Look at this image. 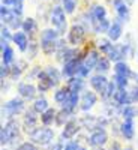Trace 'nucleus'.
I'll list each match as a JSON object with an SVG mask.
<instances>
[{
    "label": "nucleus",
    "mask_w": 138,
    "mask_h": 150,
    "mask_svg": "<svg viewBox=\"0 0 138 150\" xmlns=\"http://www.w3.org/2000/svg\"><path fill=\"white\" fill-rule=\"evenodd\" d=\"M134 81H135V83L138 84V72H137V77H135V80H134Z\"/></svg>",
    "instance_id": "56"
},
{
    "label": "nucleus",
    "mask_w": 138,
    "mask_h": 150,
    "mask_svg": "<svg viewBox=\"0 0 138 150\" xmlns=\"http://www.w3.org/2000/svg\"><path fill=\"white\" fill-rule=\"evenodd\" d=\"M129 95L132 99V104H138V84L135 83V86H132L129 89Z\"/></svg>",
    "instance_id": "50"
},
{
    "label": "nucleus",
    "mask_w": 138,
    "mask_h": 150,
    "mask_svg": "<svg viewBox=\"0 0 138 150\" xmlns=\"http://www.w3.org/2000/svg\"><path fill=\"white\" fill-rule=\"evenodd\" d=\"M111 21L108 18H102V20H93L92 21V32L95 35H107V32L110 30Z\"/></svg>",
    "instance_id": "24"
},
{
    "label": "nucleus",
    "mask_w": 138,
    "mask_h": 150,
    "mask_svg": "<svg viewBox=\"0 0 138 150\" xmlns=\"http://www.w3.org/2000/svg\"><path fill=\"white\" fill-rule=\"evenodd\" d=\"M57 53V41H41V54L47 59L56 56Z\"/></svg>",
    "instance_id": "28"
},
{
    "label": "nucleus",
    "mask_w": 138,
    "mask_h": 150,
    "mask_svg": "<svg viewBox=\"0 0 138 150\" xmlns=\"http://www.w3.org/2000/svg\"><path fill=\"white\" fill-rule=\"evenodd\" d=\"M17 93L18 96H21L24 101H35L38 98V86H35L33 83L30 81H21L17 84Z\"/></svg>",
    "instance_id": "10"
},
{
    "label": "nucleus",
    "mask_w": 138,
    "mask_h": 150,
    "mask_svg": "<svg viewBox=\"0 0 138 150\" xmlns=\"http://www.w3.org/2000/svg\"><path fill=\"white\" fill-rule=\"evenodd\" d=\"M83 131V126L78 119H71L65 126L62 129V134H60V138L65 140V141H69V140H74L75 137H77L80 132Z\"/></svg>",
    "instance_id": "11"
},
{
    "label": "nucleus",
    "mask_w": 138,
    "mask_h": 150,
    "mask_svg": "<svg viewBox=\"0 0 138 150\" xmlns=\"http://www.w3.org/2000/svg\"><path fill=\"white\" fill-rule=\"evenodd\" d=\"M123 150H134V149H132V147L129 146V147H123Z\"/></svg>",
    "instance_id": "55"
},
{
    "label": "nucleus",
    "mask_w": 138,
    "mask_h": 150,
    "mask_svg": "<svg viewBox=\"0 0 138 150\" xmlns=\"http://www.w3.org/2000/svg\"><path fill=\"white\" fill-rule=\"evenodd\" d=\"M99 96L95 90H84L81 92L80 96V110L83 112H89L98 102H99Z\"/></svg>",
    "instance_id": "12"
},
{
    "label": "nucleus",
    "mask_w": 138,
    "mask_h": 150,
    "mask_svg": "<svg viewBox=\"0 0 138 150\" xmlns=\"http://www.w3.org/2000/svg\"><path fill=\"white\" fill-rule=\"evenodd\" d=\"M108 143H110V135H108L105 128L96 129V131H93L87 135V144L90 147L101 149V147H105Z\"/></svg>",
    "instance_id": "7"
},
{
    "label": "nucleus",
    "mask_w": 138,
    "mask_h": 150,
    "mask_svg": "<svg viewBox=\"0 0 138 150\" xmlns=\"http://www.w3.org/2000/svg\"><path fill=\"white\" fill-rule=\"evenodd\" d=\"M137 149H138V138H137Z\"/></svg>",
    "instance_id": "58"
},
{
    "label": "nucleus",
    "mask_w": 138,
    "mask_h": 150,
    "mask_svg": "<svg viewBox=\"0 0 138 150\" xmlns=\"http://www.w3.org/2000/svg\"><path fill=\"white\" fill-rule=\"evenodd\" d=\"M137 57H138V56H137Z\"/></svg>",
    "instance_id": "60"
},
{
    "label": "nucleus",
    "mask_w": 138,
    "mask_h": 150,
    "mask_svg": "<svg viewBox=\"0 0 138 150\" xmlns=\"http://www.w3.org/2000/svg\"><path fill=\"white\" fill-rule=\"evenodd\" d=\"M11 8H12V11H14L15 15L23 17V12H24V3H23V0H15L14 5H12Z\"/></svg>",
    "instance_id": "47"
},
{
    "label": "nucleus",
    "mask_w": 138,
    "mask_h": 150,
    "mask_svg": "<svg viewBox=\"0 0 138 150\" xmlns=\"http://www.w3.org/2000/svg\"><path fill=\"white\" fill-rule=\"evenodd\" d=\"M81 54H84V50L81 47H68L65 50H62V51H57L54 57L60 65H63V63H66V62L78 57Z\"/></svg>",
    "instance_id": "13"
},
{
    "label": "nucleus",
    "mask_w": 138,
    "mask_h": 150,
    "mask_svg": "<svg viewBox=\"0 0 138 150\" xmlns=\"http://www.w3.org/2000/svg\"><path fill=\"white\" fill-rule=\"evenodd\" d=\"M27 138L38 146L47 147V146H51L56 141V132L53 128L39 125V126H36L30 132H27Z\"/></svg>",
    "instance_id": "1"
},
{
    "label": "nucleus",
    "mask_w": 138,
    "mask_h": 150,
    "mask_svg": "<svg viewBox=\"0 0 138 150\" xmlns=\"http://www.w3.org/2000/svg\"><path fill=\"white\" fill-rule=\"evenodd\" d=\"M117 84L114 83V80H110V83H108V87H107V92H105V96L102 98V101L105 102V101H111L113 99V96H114V93L117 92Z\"/></svg>",
    "instance_id": "42"
},
{
    "label": "nucleus",
    "mask_w": 138,
    "mask_h": 150,
    "mask_svg": "<svg viewBox=\"0 0 138 150\" xmlns=\"http://www.w3.org/2000/svg\"><path fill=\"white\" fill-rule=\"evenodd\" d=\"M125 2H126V3L129 5V6H132V5H134V3L137 2V0H125Z\"/></svg>",
    "instance_id": "54"
},
{
    "label": "nucleus",
    "mask_w": 138,
    "mask_h": 150,
    "mask_svg": "<svg viewBox=\"0 0 138 150\" xmlns=\"http://www.w3.org/2000/svg\"><path fill=\"white\" fill-rule=\"evenodd\" d=\"M120 117L122 120H135L138 117V107H135L134 104L123 107L120 110Z\"/></svg>",
    "instance_id": "31"
},
{
    "label": "nucleus",
    "mask_w": 138,
    "mask_h": 150,
    "mask_svg": "<svg viewBox=\"0 0 138 150\" xmlns=\"http://www.w3.org/2000/svg\"><path fill=\"white\" fill-rule=\"evenodd\" d=\"M116 11V17L119 18V20H122L123 23H128L129 20H131V9H129V5L125 2V3H122L119 8H116L114 9Z\"/></svg>",
    "instance_id": "35"
},
{
    "label": "nucleus",
    "mask_w": 138,
    "mask_h": 150,
    "mask_svg": "<svg viewBox=\"0 0 138 150\" xmlns=\"http://www.w3.org/2000/svg\"><path fill=\"white\" fill-rule=\"evenodd\" d=\"M80 96H81V93H72V92H71L69 99L65 102L63 108H68L69 111H72L74 114H75V112L80 110Z\"/></svg>",
    "instance_id": "32"
},
{
    "label": "nucleus",
    "mask_w": 138,
    "mask_h": 150,
    "mask_svg": "<svg viewBox=\"0 0 138 150\" xmlns=\"http://www.w3.org/2000/svg\"><path fill=\"white\" fill-rule=\"evenodd\" d=\"M36 86H38V90L39 93H48L50 90L54 89V84L51 81V78L48 77V74L42 69L38 75V80H36Z\"/></svg>",
    "instance_id": "17"
},
{
    "label": "nucleus",
    "mask_w": 138,
    "mask_h": 150,
    "mask_svg": "<svg viewBox=\"0 0 138 150\" xmlns=\"http://www.w3.org/2000/svg\"><path fill=\"white\" fill-rule=\"evenodd\" d=\"M44 71L48 74V77L51 78V81L54 84V89H56V87H59V86H62V80H65L63 75H62V69L56 68L54 65H47L44 68Z\"/></svg>",
    "instance_id": "23"
},
{
    "label": "nucleus",
    "mask_w": 138,
    "mask_h": 150,
    "mask_svg": "<svg viewBox=\"0 0 138 150\" xmlns=\"http://www.w3.org/2000/svg\"><path fill=\"white\" fill-rule=\"evenodd\" d=\"M26 102L21 96H15L9 99V101L3 102L2 105V116L8 120V119H14L17 116H21L24 111H26Z\"/></svg>",
    "instance_id": "3"
},
{
    "label": "nucleus",
    "mask_w": 138,
    "mask_h": 150,
    "mask_svg": "<svg viewBox=\"0 0 138 150\" xmlns=\"http://www.w3.org/2000/svg\"><path fill=\"white\" fill-rule=\"evenodd\" d=\"M14 2H15V0H2V5H5V6H12V5H14Z\"/></svg>",
    "instance_id": "53"
},
{
    "label": "nucleus",
    "mask_w": 138,
    "mask_h": 150,
    "mask_svg": "<svg viewBox=\"0 0 138 150\" xmlns=\"http://www.w3.org/2000/svg\"><path fill=\"white\" fill-rule=\"evenodd\" d=\"M87 35H89V32L81 24L74 23L66 33V39H68L71 47H83L87 42Z\"/></svg>",
    "instance_id": "5"
},
{
    "label": "nucleus",
    "mask_w": 138,
    "mask_h": 150,
    "mask_svg": "<svg viewBox=\"0 0 138 150\" xmlns=\"http://www.w3.org/2000/svg\"><path fill=\"white\" fill-rule=\"evenodd\" d=\"M15 17V14H14V11H12V8H9V6H5V5H2L0 6V20H2V23L3 24H9V21Z\"/></svg>",
    "instance_id": "39"
},
{
    "label": "nucleus",
    "mask_w": 138,
    "mask_h": 150,
    "mask_svg": "<svg viewBox=\"0 0 138 150\" xmlns=\"http://www.w3.org/2000/svg\"><path fill=\"white\" fill-rule=\"evenodd\" d=\"M111 80H114V83L117 84L119 89H129V78L128 77H125V75H119V74H114L113 75V78Z\"/></svg>",
    "instance_id": "41"
},
{
    "label": "nucleus",
    "mask_w": 138,
    "mask_h": 150,
    "mask_svg": "<svg viewBox=\"0 0 138 150\" xmlns=\"http://www.w3.org/2000/svg\"><path fill=\"white\" fill-rule=\"evenodd\" d=\"M72 116H74V112L72 111H69L68 108H63V107H60V110H57V114H56V122H54V125L56 126H59V128H63L65 125L72 119Z\"/></svg>",
    "instance_id": "27"
},
{
    "label": "nucleus",
    "mask_w": 138,
    "mask_h": 150,
    "mask_svg": "<svg viewBox=\"0 0 138 150\" xmlns=\"http://www.w3.org/2000/svg\"><path fill=\"white\" fill-rule=\"evenodd\" d=\"M32 108L38 112V114H42L45 110L50 108V104H48V101H47V98H44V96H38L35 101H32Z\"/></svg>",
    "instance_id": "36"
},
{
    "label": "nucleus",
    "mask_w": 138,
    "mask_h": 150,
    "mask_svg": "<svg viewBox=\"0 0 138 150\" xmlns=\"http://www.w3.org/2000/svg\"><path fill=\"white\" fill-rule=\"evenodd\" d=\"M111 63H113V62L108 59V56L101 54L98 65H96V68H95V72H98V74H104V75H105L107 72H110V69H111Z\"/></svg>",
    "instance_id": "34"
},
{
    "label": "nucleus",
    "mask_w": 138,
    "mask_h": 150,
    "mask_svg": "<svg viewBox=\"0 0 138 150\" xmlns=\"http://www.w3.org/2000/svg\"><path fill=\"white\" fill-rule=\"evenodd\" d=\"M2 63L3 65H12L15 63V53H14V48L11 45L6 47L5 50H2Z\"/></svg>",
    "instance_id": "38"
},
{
    "label": "nucleus",
    "mask_w": 138,
    "mask_h": 150,
    "mask_svg": "<svg viewBox=\"0 0 138 150\" xmlns=\"http://www.w3.org/2000/svg\"><path fill=\"white\" fill-rule=\"evenodd\" d=\"M111 3H113V8H119L122 3H125V0H111Z\"/></svg>",
    "instance_id": "52"
},
{
    "label": "nucleus",
    "mask_w": 138,
    "mask_h": 150,
    "mask_svg": "<svg viewBox=\"0 0 138 150\" xmlns=\"http://www.w3.org/2000/svg\"><path fill=\"white\" fill-rule=\"evenodd\" d=\"M59 38H60V33L53 26L41 30V33H39V41H57Z\"/></svg>",
    "instance_id": "33"
},
{
    "label": "nucleus",
    "mask_w": 138,
    "mask_h": 150,
    "mask_svg": "<svg viewBox=\"0 0 138 150\" xmlns=\"http://www.w3.org/2000/svg\"><path fill=\"white\" fill-rule=\"evenodd\" d=\"M24 74H26V69L21 68V66L17 63V60H15V63L11 65V75H9V80L14 81V83H17L21 77H24Z\"/></svg>",
    "instance_id": "37"
},
{
    "label": "nucleus",
    "mask_w": 138,
    "mask_h": 150,
    "mask_svg": "<svg viewBox=\"0 0 138 150\" xmlns=\"http://www.w3.org/2000/svg\"><path fill=\"white\" fill-rule=\"evenodd\" d=\"M17 150H41V146L35 144V143L30 141V140H26V141H23V143L17 147Z\"/></svg>",
    "instance_id": "44"
},
{
    "label": "nucleus",
    "mask_w": 138,
    "mask_h": 150,
    "mask_svg": "<svg viewBox=\"0 0 138 150\" xmlns=\"http://www.w3.org/2000/svg\"><path fill=\"white\" fill-rule=\"evenodd\" d=\"M12 44H14L21 53H26L27 48H29V44H30V38L26 32L23 30H17L14 32V38H12Z\"/></svg>",
    "instance_id": "16"
},
{
    "label": "nucleus",
    "mask_w": 138,
    "mask_h": 150,
    "mask_svg": "<svg viewBox=\"0 0 138 150\" xmlns=\"http://www.w3.org/2000/svg\"><path fill=\"white\" fill-rule=\"evenodd\" d=\"M9 75H11V66L2 63V68H0V80H9Z\"/></svg>",
    "instance_id": "49"
},
{
    "label": "nucleus",
    "mask_w": 138,
    "mask_h": 150,
    "mask_svg": "<svg viewBox=\"0 0 138 150\" xmlns=\"http://www.w3.org/2000/svg\"><path fill=\"white\" fill-rule=\"evenodd\" d=\"M83 59H84V54H81V56L75 57V59H72V60H69V62L62 65V75H63L65 80L78 75V72L83 66Z\"/></svg>",
    "instance_id": "9"
},
{
    "label": "nucleus",
    "mask_w": 138,
    "mask_h": 150,
    "mask_svg": "<svg viewBox=\"0 0 138 150\" xmlns=\"http://www.w3.org/2000/svg\"><path fill=\"white\" fill-rule=\"evenodd\" d=\"M12 38H14V33L12 30L6 26V24H2V33H0V39H5L8 42H12Z\"/></svg>",
    "instance_id": "45"
},
{
    "label": "nucleus",
    "mask_w": 138,
    "mask_h": 150,
    "mask_svg": "<svg viewBox=\"0 0 138 150\" xmlns=\"http://www.w3.org/2000/svg\"><path fill=\"white\" fill-rule=\"evenodd\" d=\"M56 114H57V110L53 107L45 110L41 114V125H44V126H53L56 122Z\"/></svg>",
    "instance_id": "29"
},
{
    "label": "nucleus",
    "mask_w": 138,
    "mask_h": 150,
    "mask_svg": "<svg viewBox=\"0 0 138 150\" xmlns=\"http://www.w3.org/2000/svg\"><path fill=\"white\" fill-rule=\"evenodd\" d=\"M69 95H71V90L66 87V84L63 86H59V87H56L54 89V93H53V101H54V104H57L59 107H63L65 105V102L69 99Z\"/></svg>",
    "instance_id": "22"
},
{
    "label": "nucleus",
    "mask_w": 138,
    "mask_h": 150,
    "mask_svg": "<svg viewBox=\"0 0 138 150\" xmlns=\"http://www.w3.org/2000/svg\"><path fill=\"white\" fill-rule=\"evenodd\" d=\"M2 150H9V149H5V147H3V149H2Z\"/></svg>",
    "instance_id": "59"
},
{
    "label": "nucleus",
    "mask_w": 138,
    "mask_h": 150,
    "mask_svg": "<svg viewBox=\"0 0 138 150\" xmlns=\"http://www.w3.org/2000/svg\"><path fill=\"white\" fill-rule=\"evenodd\" d=\"M23 32H26L29 35L30 39H38L39 38V24L38 21L33 18V17H27L23 20V27H21Z\"/></svg>",
    "instance_id": "15"
},
{
    "label": "nucleus",
    "mask_w": 138,
    "mask_h": 150,
    "mask_svg": "<svg viewBox=\"0 0 138 150\" xmlns=\"http://www.w3.org/2000/svg\"><path fill=\"white\" fill-rule=\"evenodd\" d=\"M113 71H114V74L125 75V77H128L129 80H135V77H137V72L132 71V68L129 66V63H128L126 60L116 62V63L113 65Z\"/></svg>",
    "instance_id": "18"
},
{
    "label": "nucleus",
    "mask_w": 138,
    "mask_h": 150,
    "mask_svg": "<svg viewBox=\"0 0 138 150\" xmlns=\"http://www.w3.org/2000/svg\"><path fill=\"white\" fill-rule=\"evenodd\" d=\"M81 150H89V149H86V147H81Z\"/></svg>",
    "instance_id": "57"
},
{
    "label": "nucleus",
    "mask_w": 138,
    "mask_h": 150,
    "mask_svg": "<svg viewBox=\"0 0 138 150\" xmlns=\"http://www.w3.org/2000/svg\"><path fill=\"white\" fill-rule=\"evenodd\" d=\"M44 68L41 65H35L32 68L27 69V72L24 74V80L26 81H32V80H38V75H39V72L42 71Z\"/></svg>",
    "instance_id": "40"
},
{
    "label": "nucleus",
    "mask_w": 138,
    "mask_h": 150,
    "mask_svg": "<svg viewBox=\"0 0 138 150\" xmlns=\"http://www.w3.org/2000/svg\"><path fill=\"white\" fill-rule=\"evenodd\" d=\"M24 54H26V59L29 62L36 60V57L41 54V41H39V38H38V39H30L29 48H27V51Z\"/></svg>",
    "instance_id": "26"
},
{
    "label": "nucleus",
    "mask_w": 138,
    "mask_h": 150,
    "mask_svg": "<svg viewBox=\"0 0 138 150\" xmlns=\"http://www.w3.org/2000/svg\"><path fill=\"white\" fill-rule=\"evenodd\" d=\"M89 14L92 17V21L93 20H102V18H107V8L104 5H99V3H95L90 6L89 9Z\"/></svg>",
    "instance_id": "30"
},
{
    "label": "nucleus",
    "mask_w": 138,
    "mask_h": 150,
    "mask_svg": "<svg viewBox=\"0 0 138 150\" xmlns=\"http://www.w3.org/2000/svg\"><path fill=\"white\" fill-rule=\"evenodd\" d=\"M39 123H41V114H38L32 107L27 108L21 114V125H23V129L26 134L30 132L32 129H35L36 126H39Z\"/></svg>",
    "instance_id": "6"
},
{
    "label": "nucleus",
    "mask_w": 138,
    "mask_h": 150,
    "mask_svg": "<svg viewBox=\"0 0 138 150\" xmlns=\"http://www.w3.org/2000/svg\"><path fill=\"white\" fill-rule=\"evenodd\" d=\"M50 23L54 29H57V32L60 33V36H65L69 30L68 27V18H66V11L62 5H56L53 6L51 12H50Z\"/></svg>",
    "instance_id": "2"
},
{
    "label": "nucleus",
    "mask_w": 138,
    "mask_h": 150,
    "mask_svg": "<svg viewBox=\"0 0 138 150\" xmlns=\"http://www.w3.org/2000/svg\"><path fill=\"white\" fill-rule=\"evenodd\" d=\"M111 101L120 108L126 107V105H131L132 99H131V95H129V89H117V92L114 93Z\"/></svg>",
    "instance_id": "20"
},
{
    "label": "nucleus",
    "mask_w": 138,
    "mask_h": 150,
    "mask_svg": "<svg viewBox=\"0 0 138 150\" xmlns=\"http://www.w3.org/2000/svg\"><path fill=\"white\" fill-rule=\"evenodd\" d=\"M90 74H92V71L87 68V66H84V63H83V66H81L78 75H80V77H83V78H89V77H90Z\"/></svg>",
    "instance_id": "51"
},
{
    "label": "nucleus",
    "mask_w": 138,
    "mask_h": 150,
    "mask_svg": "<svg viewBox=\"0 0 138 150\" xmlns=\"http://www.w3.org/2000/svg\"><path fill=\"white\" fill-rule=\"evenodd\" d=\"M119 134L125 141L135 140V120H122L119 123Z\"/></svg>",
    "instance_id": "14"
},
{
    "label": "nucleus",
    "mask_w": 138,
    "mask_h": 150,
    "mask_svg": "<svg viewBox=\"0 0 138 150\" xmlns=\"http://www.w3.org/2000/svg\"><path fill=\"white\" fill-rule=\"evenodd\" d=\"M78 120L83 126V131H89V132H93V131L101 129V128H107L110 125V117H107L105 114L104 116H93V114L86 112Z\"/></svg>",
    "instance_id": "4"
},
{
    "label": "nucleus",
    "mask_w": 138,
    "mask_h": 150,
    "mask_svg": "<svg viewBox=\"0 0 138 150\" xmlns=\"http://www.w3.org/2000/svg\"><path fill=\"white\" fill-rule=\"evenodd\" d=\"M63 150H81V144L78 140H69L65 143V149Z\"/></svg>",
    "instance_id": "48"
},
{
    "label": "nucleus",
    "mask_w": 138,
    "mask_h": 150,
    "mask_svg": "<svg viewBox=\"0 0 138 150\" xmlns=\"http://www.w3.org/2000/svg\"><path fill=\"white\" fill-rule=\"evenodd\" d=\"M95 45H96V48L99 50V53L104 54V56H108L110 51L114 48V42H113L108 36H101L99 39H96Z\"/></svg>",
    "instance_id": "25"
},
{
    "label": "nucleus",
    "mask_w": 138,
    "mask_h": 150,
    "mask_svg": "<svg viewBox=\"0 0 138 150\" xmlns=\"http://www.w3.org/2000/svg\"><path fill=\"white\" fill-rule=\"evenodd\" d=\"M108 83L110 80L105 77L104 74H93L90 75L89 78V84H90V89L95 90L99 96H101V99L105 96V92H107V87H108Z\"/></svg>",
    "instance_id": "8"
},
{
    "label": "nucleus",
    "mask_w": 138,
    "mask_h": 150,
    "mask_svg": "<svg viewBox=\"0 0 138 150\" xmlns=\"http://www.w3.org/2000/svg\"><path fill=\"white\" fill-rule=\"evenodd\" d=\"M107 36L113 42H117L120 38L123 36V21L119 20L116 17V20L111 21V26H110V30L107 32Z\"/></svg>",
    "instance_id": "19"
},
{
    "label": "nucleus",
    "mask_w": 138,
    "mask_h": 150,
    "mask_svg": "<svg viewBox=\"0 0 138 150\" xmlns=\"http://www.w3.org/2000/svg\"><path fill=\"white\" fill-rule=\"evenodd\" d=\"M66 87L72 92V93H81L86 90V78L80 77V75H75L66 80Z\"/></svg>",
    "instance_id": "21"
},
{
    "label": "nucleus",
    "mask_w": 138,
    "mask_h": 150,
    "mask_svg": "<svg viewBox=\"0 0 138 150\" xmlns=\"http://www.w3.org/2000/svg\"><path fill=\"white\" fill-rule=\"evenodd\" d=\"M9 143H11V137H9L6 128L2 126L0 128V144H2V147H5V146H9Z\"/></svg>",
    "instance_id": "46"
},
{
    "label": "nucleus",
    "mask_w": 138,
    "mask_h": 150,
    "mask_svg": "<svg viewBox=\"0 0 138 150\" xmlns=\"http://www.w3.org/2000/svg\"><path fill=\"white\" fill-rule=\"evenodd\" d=\"M62 6L65 8L66 14H74V12L77 11L78 0H62Z\"/></svg>",
    "instance_id": "43"
}]
</instances>
